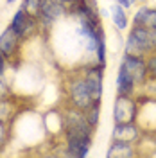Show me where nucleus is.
<instances>
[{"label":"nucleus","mask_w":156,"mask_h":158,"mask_svg":"<svg viewBox=\"0 0 156 158\" xmlns=\"http://www.w3.org/2000/svg\"><path fill=\"white\" fill-rule=\"evenodd\" d=\"M65 90H67V95H68V106H72V108L84 111L95 101L92 97V92L88 88V83L81 70L76 72V74H70V77L65 83Z\"/></svg>","instance_id":"nucleus-1"},{"label":"nucleus","mask_w":156,"mask_h":158,"mask_svg":"<svg viewBox=\"0 0 156 158\" xmlns=\"http://www.w3.org/2000/svg\"><path fill=\"white\" fill-rule=\"evenodd\" d=\"M63 120H65V131H63V138L65 137H77V138H86L93 142V133L95 128L90 126V122L84 117V111L77 108H68L63 111Z\"/></svg>","instance_id":"nucleus-2"},{"label":"nucleus","mask_w":156,"mask_h":158,"mask_svg":"<svg viewBox=\"0 0 156 158\" xmlns=\"http://www.w3.org/2000/svg\"><path fill=\"white\" fill-rule=\"evenodd\" d=\"M154 49H153V40H151L149 29L144 25H131L129 32H127L124 52L135 54V56H147Z\"/></svg>","instance_id":"nucleus-3"},{"label":"nucleus","mask_w":156,"mask_h":158,"mask_svg":"<svg viewBox=\"0 0 156 158\" xmlns=\"http://www.w3.org/2000/svg\"><path fill=\"white\" fill-rule=\"evenodd\" d=\"M9 27L22 38V41H27L41 31V23L34 15L27 13L18 6V9L13 13V16L9 20Z\"/></svg>","instance_id":"nucleus-4"},{"label":"nucleus","mask_w":156,"mask_h":158,"mask_svg":"<svg viewBox=\"0 0 156 158\" xmlns=\"http://www.w3.org/2000/svg\"><path fill=\"white\" fill-rule=\"evenodd\" d=\"M138 115L137 122L142 133L156 135V99L149 95H137Z\"/></svg>","instance_id":"nucleus-5"},{"label":"nucleus","mask_w":156,"mask_h":158,"mask_svg":"<svg viewBox=\"0 0 156 158\" xmlns=\"http://www.w3.org/2000/svg\"><path fill=\"white\" fill-rule=\"evenodd\" d=\"M138 115V102L135 95H122L117 94L113 102V122L124 124V122H137Z\"/></svg>","instance_id":"nucleus-6"},{"label":"nucleus","mask_w":156,"mask_h":158,"mask_svg":"<svg viewBox=\"0 0 156 158\" xmlns=\"http://www.w3.org/2000/svg\"><path fill=\"white\" fill-rule=\"evenodd\" d=\"M68 13H70L68 7L63 6L59 0H43L41 9H39L36 18L39 20V23H41L43 29H50L56 23H59Z\"/></svg>","instance_id":"nucleus-7"},{"label":"nucleus","mask_w":156,"mask_h":158,"mask_svg":"<svg viewBox=\"0 0 156 158\" xmlns=\"http://www.w3.org/2000/svg\"><path fill=\"white\" fill-rule=\"evenodd\" d=\"M104 69L106 67L99 65L97 61H92V63H86L84 67H81V72H83L88 83V88L92 92V97L95 101H101L102 94H104Z\"/></svg>","instance_id":"nucleus-8"},{"label":"nucleus","mask_w":156,"mask_h":158,"mask_svg":"<svg viewBox=\"0 0 156 158\" xmlns=\"http://www.w3.org/2000/svg\"><path fill=\"white\" fill-rule=\"evenodd\" d=\"M122 69L126 70L131 77L135 79L138 86H146L149 81V74H147V65H146V56H135V54H126L120 59Z\"/></svg>","instance_id":"nucleus-9"},{"label":"nucleus","mask_w":156,"mask_h":158,"mask_svg":"<svg viewBox=\"0 0 156 158\" xmlns=\"http://www.w3.org/2000/svg\"><path fill=\"white\" fill-rule=\"evenodd\" d=\"M22 38L9 25L0 32V52L13 63V59H18V54L22 50Z\"/></svg>","instance_id":"nucleus-10"},{"label":"nucleus","mask_w":156,"mask_h":158,"mask_svg":"<svg viewBox=\"0 0 156 158\" xmlns=\"http://www.w3.org/2000/svg\"><path fill=\"white\" fill-rule=\"evenodd\" d=\"M142 137V129L137 126V122H124V124H115L111 131L113 140H124V142H137Z\"/></svg>","instance_id":"nucleus-11"},{"label":"nucleus","mask_w":156,"mask_h":158,"mask_svg":"<svg viewBox=\"0 0 156 158\" xmlns=\"http://www.w3.org/2000/svg\"><path fill=\"white\" fill-rule=\"evenodd\" d=\"M92 140H86V138H77V137H65V144L63 148L67 149L65 155L67 156H76V158H84L90 153V148H92Z\"/></svg>","instance_id":"nucleus-12"},{"label":"nucleus","mask_w":156,"mask_h":158,"mask_svg":"<svg viewBox=\"0 0 156 158\" xmlns=\"http://www.w3.org/2000/svg\"><path fill=\"white\" fill-rule=\"evenodd\" d=\"M115 85H117V94H122V95H137L138 85L135 83V79L131 77L122 67H118Z\"/></svg>","instance_id":"nucleus-13"},{"label":"nucleus","mask_w":156,"mask_h":158,"mask_svg":"<svg viewBox=\"0 0 156 158\" xmlns=\"http://www.w3.org/2000/svg\"><path fill=\"white\" fill-rule=\"evenodd\" d=\"M109 18L118 31H127L131 27V18L127 16V9H124L117 2H113L109 6Z\"/></svg>","instance_id":"nucleus-14"},{"label":"nucleus","mask_w":156,"mask_h":158,"mask_svg":"<svg viewBox=\"0 0 156 158\" xmlns=\"http://www.w3.org/2000/svg\"><path fill=\"white\" fill-rule=\"evenodd\" d=\"M106 155L115 158H127V156H135L137 151H135L133 142H124V140H113L111 138V144H109V149H108Z\"/></svg>","instance_id":"nucleus-15"},{"label":"nucleus","mask_w":156,"mask_h":158,"mask_svg":"<svg viewBox=\"0 0 156 158\" xmlns=\"http://www.w3.org/2000/svg\"><path fill=\"white\" fill-rule=\"evenodd\" d=\"M84 117L90 122L92 128L97 129L99 126V120H101V101H93L86 110H84Z\"/></svg>","instance_id":"nucleus-16"},{"label":"nucleus","mask_w":156,"mask_h":158,"mask_svg":"<svg viewBox=\"0 0 156 158\" xmlns=\"http://www.w3.org/2000/svg\"><path fill=\"white\" fill-rule=\"evenodd\" d=\"M0 120H13V102L11 97H0Z\"/></svg>","instance_id":"nucleus-17"},{"label":"nucleus","mask_w":156,"mask_h":158,"mask_svg":"<svg viewBox=\"0 0 156 158\" xmlns=\"http://www.w3.org/2000/svg\"><path fill=\"white\" fill-rule=\"evenodd\" d=\"M106 59H108V45H106V36H102L97 43V49H95V61L99 65L106 67Z\"/></svg>","instance_id":"nucleus-18"},{"label":"nucleus","mask_w":156,"mask_h":158,"mask_svg":"<svg viewBox=\"0 0 156 158\" xmlns=\"http://www.w3.org/2000/svg\"><path fill=\"white\" fill-rule=\"evenodd\" d=\"M146 65H147V74H149V81L156 83V50L149 52L146 56Z\"/></svg>","instance_id":"nucleus-19"},{"label":"nucleus","mask_w":156,"mask_h":158,"mask_svg":"<svg viewBox=\"0 0 156 158\" xmlns=\"http://www.w3.org/2000/svg\"><path fill=\"white\" fill-rule=\"evenodd\" d=\"M41 4H43V0H22L20 7L25 9L27 13H31V15H34V16H38L39 9H41Z\"/></svg>","instance_id":"nucleus-20"},{"label":"nucleus","mask_w":156,"mask_h":158,"mask_svg":"<svg viewBox=\"0 0 156 158\" xmlns=\"http://www.w3.org/2000/svg\"><path fill=\"white\" fill-rule=\"evenodd\" d=\"M11 140V128L7 120H0V146L6 148Z\"/></svg>","instance_id":"nucleus-21"},{"label":"nucleus","mask_w":156,"mask_h":158,"mask_svg":"<svg viewBox=\"0 0 156 158\" xmlns=\"http://www.w3.org/2000/svg\"><path fill=\"white\" fill-rule=\"evenodd\" d=\"M0 97H13V88L2 76H0Z\"/></svg>","instance_id":"nucleus-22"},{"label":"nucleus","mask_w":156,"mask_h":158,"mask_svg":"<svg viewBox=\"0 0 156 158\" xmlns=\"http://www.w3.org/2000/svg\"><path fill=\"white\" fill-rule=\"evenodd\" d=\"M7 69H9V59L6 58L2 52H0V76L2 77H6V72H7Z\"/></svg>","instance_id":"nucleus-23"},{"label":"nucleus","mask_w":156,"mask_h":158,"mask_svg":"<svg viewBox=\"0 0 156 158\" xmlns=\"http://www.w3.org/2000/svg\"><path fill=\"white\" fill-rule=\"evenodd\" d=\"M115 2H117V4H120L124 9H131V7H133V4H135L137 0H115Z\"/></svg>","instance_id":"nucleus-24"},{"label":"nucleus","mask_w":156,"mask_h":158,"mask_svg":"<svg viewBox=\"0 0 156 158\" xmlns=\"http://www.w3.org/2000/svg\"><path fill=\"white\" fill-rule=\"evenodd\" d=\"M59 2H61L63 6H67V7H68V11H72L74 7H76V6H77L79 0H59Z\"/></svg>","instance_id":"nucleus-25"},{"label":"nucleus","mask_w":156,"mask_h":158,"mask_svg":"<svg viewBox=\"0 0 156 158\" xmlns=\"http://www.w3.org/2000/svg\"><path fill=\"white\" fill-rule=\"evenodd\" d=\"M151 32V40H153V49L156 50V29H149Z\"/></svg>","instance_id":"nucleus-26"},{"label":"nucleus","mask_w":156,"mask_h":158,"mask_svg":"<svg viewBox=\"0 0 156 158\" xmlns=\"http://www.w3.org/2000/svg\"><path fill=\"white\" fill-rule=\"evenodd\" d=\"M4 2H6V6H14L18 0H4Z\"/></svg>","instance_id":"nucleus-27"},{"label":"nucleus","mask_w":156,"mask_h":158,"mask_svg":"<svg viewBox=\"0 0 156 158\" xmlns=\"http://www.w3.org/2000/svg\"><path fill=\"white\" fill-rule=\"evenodd\" d=\"M0 155H4V148L2 146H0Z\"/></svg>","instance_id":"nucleus-28"},{"label":"nucleus","mask_w":156,"mask_h":158,"mask_svg":"<svg viewBox=\"0 0 156 158\" xmlns=\"http://www.w3.org/2000/svg\"><path fill=\"white\" fill-rule=\"evenodd\" d=\"M137 2H142V4H144V2H147V0H137Z\"/></svg>","instance_id":"nucleus-29"}]
</instances>
